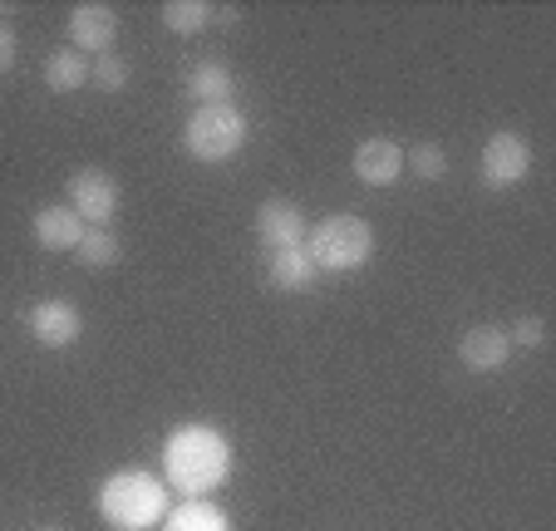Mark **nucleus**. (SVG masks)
<instances>
[{
	"instance_id": "0eeeda50",
	"label": "nucleus",
	"mask_w": 556,
	"mask_h": 531,
	"mask_svg": "<svg viewBox=\"0 0 556 531\" xmlns=\"http://www.w3.org/2000/svg\"><path fill=\"white\" fill-rule=\"evenodd\" d=\"M70 40L79 54H109L118 40V15L109 5H79L70 15Z\"/></svg>"
},
{
	"instance_id": "7ed1b4c3",
	"label": "nucleus",
	"mask_w": 556,
	"mask_h": 531,
	"mask_svg": "<svg viewBox=\"0 0 556 531\" xmlns=\"http://www.w3.org/2000/svg\"><path fill=\"white\" fill-rule=\"evenodd\" d=\"M99 507L118 531H143L163 517V488L148 472H114L99 492Z\"/></svg>"
},
{
	"instance_id": "5701e85b",
	"label": "nucleus",
	"mask_w": 556,
	"mask_h": 531,
	"mask_svg": "<svg viewBox=\"0 0 556 531\" xmlns=\"http://www.w3.org/2000/svg\"><path fill=\"white\" fill-rule=\"evenodd\" d=\"M40 531H60V527H40Z\"/></svg>"
},
{
	"instance_id": "9d476101",
	"label": "nucleus",
	"mask_w": 556,
	"mask_h": 531,
	"mask_svg": "<svg viewBox=\"0 0 556 531\" xmlns=\"http://www.w3.org/2000/svg\"><path fill=\"white\" fill-rule=\"evenodd\" d=\"M404 173V153L400 143H389V138H365L355 148V177L369 182V188H389V182H400Z\"/></svg>"
},
{
	"instance_id": "2eb2a0df",
	"label": "nucleus",
	"mask_w": 556,
	"mask_h": 531,
	"mask_svg": "<svg viewBox=\"0 0 556 531\" xmlns=\"http://www.w3.org/2000/svg\"><path fill=\"white\" fill-rule=\"evenodd\" d=\"M188 89H192V99H202V109H212V104H227L237 79H231V69H222V64H198Z\"/></svg>"
},
{
	"instance_id": "aec40b11",
	"label": "nucleus",
	"mask_w": 556,
	"mask_h": 531,
	"mask_svg": "<svg viewBox=\"0 0 556 531\" xmlns=\"http://www.w3.org/2000/svg\"><path fill=\"white\" fill-rule=\"evenodd\" d=\"M404 163H409L419 177H443V167H448V157H443L433 143H419L409 157H404Z\"/></svg>"
},
{
	"instance_id": "f3484780",
	"label": "nucleus",
	"mask_w": 556,
	"mask_h": 531,
	"mask_svg": "<svg viewBox=\"0 0 556 531\" xmlns=\"http://www.w3.org/2000/svg\"><path fill=\"white\" fill-rule=\"evenodd\" d=\"M168 531H227V517L217 507H207V502H188V507L173 511Z\"/></svg>"
},
{
	"instance_id": "a211bd4d",
	"label": "nucleus",
	"mask_w": 556,
	"mask_h": 531,
	"mask_svg": "<svg viewBox=\"0 0 556 531\" xmlns=\"http://www.w3.org/2000/svg\"><path fill=\"white\" fill-rule=\"evenodd\" d=\"M74 251H79V261H85V266H94V271H99V266H109V261L118 256V237L109 227H85V241H79Z\"/></svg>"
},
{
	"instance_id": "4468645a",
	"label": "nucleus",
	"mask_w": 556,
	"mask_h": 531,
	"mask_svg": "<svg viewBox=\"0 0 556 531\" xmlns=\"http://www.w3.org/2000/svg\"><path fill=\"white\" fill-rule=\"evenodd\" d=\"M271 286L281 291H305L315 281V261L305 256V246H291V251H271V266H266Z\"/></svg>"
},
{
	"instance_id": "20e7f679",
	"label": "nucleus",
	"mask_w": 556,
	"mask_h": 531,
	"mask_svg": "<svg viewBox=\"0 0 556 531\" xmlns=\"http://www.w3.org/2000/svg\"><path fill=\"white\" fill-rule=\"evenodd\" d=\"M182 143H188V153L198 157V163H227V157H237L247 143L242 109H231V104L198 109V114L188 118V128H182Z\"/></svg>"
},
{
	"instance_id": "423d86ee",
	"label": "nucleus",
	"mask_w": 556,
	"mask_h": 531,
	"mask_svg": "<svg viewBox=\"0 0 556 531\" xmlns=\"http://www.w3.org/2000/svg\"><path fill=\"white\" fill-rule=\"evenodd\" d=\"M70 202H74V212H79V222H89V227H109V217L118 212L114 177L99 173V167H85V173H74Z\"/></svg>"
},
{
	"instance_id": "1a4fd4ad",
	"label": "nucleus",
	"mask_w": 556,
	"mask_h": 531,
	"mask_svg": "<svg viewBox=\"0 0 556 531\" xmlns=\"http://www.w3.org/2000/svg\"><path fill=\"white\" fill-rule=\"evenodd\" d=\"M256 237L266 241L271 251H291V246H301L305 241V217H301V207H291V202H262L256 207Z\"/></svg>"
},
{
	"instance_id": "ddd939ff",
	"label": "nucleus",
	"mask_w": 556,
	"mask_h": 531,
	"mask_svg": "<svg viewBox=\"0 0 556 531\" xmlns=\"http://www.w3.org/2000/svg\"><path fill=\"white\" fill-rule=\"evenodd\" d=\"M85 79H89V60L79 50H54L45 60V89H54V94H74V89H85Z\"/></svg>"
},
{
	"instance_id": "39448f33",
	"label": "nucleus",
	"mask_w": 556,
	"mask_h": 531,
	"mask_svg": "<svg viewBox=\"0 0 556 531\" xmlns=\"http://www.w3.org/2000/svg\"><path fill=\"white\" fill-rule=\"evenodd\" d=\"M532 173V148L522 134H493L483 148V182L488 188H517Z\"/></svg>"
},
{
	"instance_id": "6e6552de",
	"label": "nucleus",
	"mask_w": 556,
	"mask_h": 531,
	"mask_svg": "<svg viewBox=\"0 0 556 531\" xmlns=\"http://www.w3.org/2000/svg\"><path fill=\"white\" fill-rule=\"evenodd\" d=\"M30 330L40 344H50V350H64V344L79 340V330H85V315H79V305L70 301H45L30 311Z\"/></svg>"
},
{
	"instance_id": "dca6fc26",
	"label": "nucleus",
	"mask_w": 556,
	"mask_h": 531,
	"mask_svg": "<svg viewBox=\"0 0 556 531\" xmlns=\"http://www.w3.org/2000/svg\"><path fill=\"white\" fill-rule=\"evenodd\" d=\"M163 25H168L173 35H198L212 25V5L207 0H168V5H163Z\"/></svg>"
},
{
	"instance_id": "4be33fe9",
	"label": "nucleus",
	"mask_w": 556,
	"mask_h": 531,
	"mask_svg": "<svg viewBox=\"0 0 556 531\" xmlns=\"http://www.w3.org/2000/svg\"><path fill=\"white\" fill-rule=\"evenodd\" d=\"M11 64H15V35L0 25V74L11 69Z\"/></svg>"
},
{
	"instance_id": "f257e3e1",
	"label": "nucleus",
	"mask_w": 556,
	"mask_h": 531,
	"mask_svg": "<svg viewBox=\"0 0 556 531\" xmlns=\"http://www.w3.org/2000/svg\"><path fill=\"white\" fill-rule=\"evenodd\" d=\"M231 453L212 428H182L168 443V478L178 482L182 492H207L227 478Z\"/></svg>"
},
{
	"instance_id": "412c9836",
	"label": "nucleus",
	"mask_w": 556,
	"mask_h": 531,
	"mask_svg": "<svg viewBox=\"0 0 556 531\" xmlns=\"http://www.w3.org/2000/svg\"><path fill=\"white\" fill-rule=\"evenodd\" d=\"M507 340H517V344H522V350H536V344L546 340V325L536 320V315H527V320H517V330L507 334Z\"/></svg>"
},
{
	"instance_id": "f03ea898",
	"label": "nucleus",
	"mask_w": 556,
	"mask_h": 531,
	"mask_svg": "<svg viewBox=\"0 0 556 531\" xmlns=\"http://www.w3.org/2000/svg\"><path fill=\"white\" fill-rule=\"evenodd\" d=\"M369 251H375V231H369L365 217H326L311 231V246L305 256L315 261V271H355L365 266Z\"/></svg>"
},
{
	"instance_id": "6ab92c4d",
	"label": "nucleus",
	"mask_w": 556,
	"mask_h": 531,
	"mask_svg": "<svg viewBox=\"0 0 556 531\" xmlns=\"http://www.w3.org/2000/svg\"><path fill=\"white\" fill-rule=\"evenodd\" d=\"M89 79H94L99 89H124V84H128V64L118 60V54H99V60H89Z\"/></svg>"
},
{
	"instance_id": "9b49d317",
	"label": "nucleus",
	"mask_w": 556,
	"mask_h": 531,
	"mask_svg": "<svg viewBox=\"0 0 556 531\" xmlns=\"http://www.w3.org/2000/svg\"><path fill=\"white\" fill-rule=\"evenodd\" d=\"M507 354H513V340H507V330H497V325H472L468 334L458 340V359L468 369H503Z\"/></svg>"
},
{
	"instance_id": "f8f14e48",
	"label": "nucleus",
	"mask_w": 556,
	"mask_h": 531,
	"mask_svg": "<svg viewBox=\"0 0 556 531\" xmlns=\"http://www.w3.org/2000/svg\"><path fill=\"white\" fill-rule=\"evenodd\" d=\"M35 241L50 251H74L85 241V222H79L74 207H45L35 212Z\"/></svg>"
}]
</instances>
